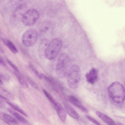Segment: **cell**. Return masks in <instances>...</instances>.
<instances>
[{
  "label": "cell",
  "mask_w": 125,
  "mask_h": 125,
  "mask_svg": "<svg viewBox=\"0 0 125 125\" xmlns=\"http://www.w3.org/2000/svg\"><path fill=\"white\" fill-rule=\"evenodd\" d=\"M108 95L114 102L122 103L125 99V90L123 86L118 81L113 82L108 88Z\"/></svg>",
  "instance_id": "cell-1"
},
{
  "label": "cell",
  "mask_w": 125,
  "mask_h": 125,
  "mask_svg": "<svg viewBox=\"0 0 125 125\" xmlns=\"http://www.w3.org/2000/svg\"><path fill=\"white\" fill-rule=\"evenodd\" d=\"M70 60L68 54L66 53H61L59 56L56 66V70L58 76L61 78L67 76L71 66Z\"/></svg>",
  "instance_id": "cell-2"
},
{
  "label": "cell",
  "mask_w": 125,
  "mask_h": 125,
  "mask_svg": "<svg viewBox=\"0 0 125 125\" xmlns=\"http://www.w3.org/2000/svg\"><path fill=\"white\" fill-rule=\"evenodd\" d=\"M68 83L72 89L77 88L80 83L81 72L78 66L74 64L71 66L67 75Z\"/></svg>",
  "instance_id": "cell-3"
},
{
  "label": "cell",
  "mask_w": 125,
  "mask_h": 125,
  "mask_svg": "<svg viewBox=\"0 0 125 125\" xmlns=\"http://www.w3.org/2000/svg\"><path fill=\"white\" fill-rule=\"evenodd\" d=\"M63 44L62 41L59 38H55L49 42L45 51V55L48 59H54L58 54Z\"/></svg>",
  "instance_id": "cell-4"
},
{
  "label": "cell",
  "mask_w": 125,
  "mask_h": 125,
  "mask_svg": "<svg viewBox=\"0 0 125 125\" xmlns=\"http://www.w3.org/2000/svg\"><path fill=\"white\" fill-rule=\"evenodd\" d=\"M39 13L35 9H31L25 12L22 18L23 23L25 26H31L34 25L38 21Z\"/></svg>",
  "instance_id": "cell-5"
},
{
  "label": "cell",
  "mask_w": 125,
  "mask_h": 125,
  "mask_svg": "<svg viewBox=\"0 0 125 125\" xmlns=\"http://www.w3.org/2000/svg\"><path fill=\"white\" fill-rule=\"evenodd\" d=\"M38 37L36 30L34 28L27 30L23 34L22 38L23 44L26 46L30 47L36 42Z\"/></svg>",
  "instance_id": "cell-6"
},
{
  "label": "cell",
  "mask_w": 125,
  "mask_h": 125,
  "mask_svg": "<svg viewBox=\"0 0 125 125\" xmlns=\"http://www.w3.org/2000/svg\"><path fill=\"white\" fill-rule=\"evenodd\" d=\"M86 78L88 83L93 84L96 81L98 77V72L94 68L91 69L85 75Z\"/></svg>",
  "instance_id": "cell-7"
},
{
  "label": "cell",
  "mask_w": 125,
  "mask_h": 125,
  "mask_svg": "<svg viewBox=\"0 0 125 125\" xmlns=\"http://www.w3.org/2000/svg\"><path fill=\"white\" fill-rule=\"evenodd\" d=\"M52 26V23L49 21H45L41 23L39 26V30L41 35H46L51 31Z\"/></svg>",
  "instance_id": "cell-8"
},
{
  "label": "cell",
  "mask_w": 125,
  "mask_h": 125,
  "mask_svg": "<svg viewBox=\"0 0 125 125\" xmlns=\"http://www.w3.org/2000/svg\"><path fill=\"white\" fill-rule=\"evenodd\" d=\"M0 118L2 120L9 125H19L16 119L6 113L0 112Z\"/></svg>",
  "instance_id": "cell-9"
},
{
  "label": "cell",
  "mask_w": 125,
  "mask_h": 125,
  "mask_svg": "<svg viewBox=\"0 0 125 125\" xmlns=\"http://www.w3.org/2000/svg\"><path fill=\"white\" fill-rule=\"evenodd\" d=\"M54 106L61 120L63 122H65L67 118V114L63 107L60 103L57 102Z\"/></svg>",
  "instance_id": "cell-10"
},
{
  "label": "cell",
  "mask_w": 125,
  "mask_h": 125,
  "mask_svg": "<svg viewBox=\"0 0 125 125\" xmlns=\"http://www.w3.org/2000/svg\"><path fill=\"white\" fill-rule=\"evenodd\" d=\"M96 115L101 119L109 125L115 124L114 121L107 115L98 111L95 112Z\"/></svg>",
  "instance_id": "cell-11"
},
{
  "label": "cell",
  "mask_w": 125,
  "mask_h": 125,
  "mask_svg": "<svg viewBox=\"0 0 125 125\" xmlns=\"http://www.w3.org/2000/svg\"><path fill=\"white\" fill-rule=\"evenodd\" d=\"M7 111L21 122L25 124L28 123V121L23 116L12 109L7 108Z\"/></svg>",
  "instance_id": "cell-12"
},
{
  "label": "cell",
  "mask_w": 125,
  "mask_h": 125,
  "mask_svg": "<svg viewBox=\"0 0 125 125\" xmlns=\"http://www.w3.org/2000/svg\"><path fill=\"white\" fill-rule=\"evenodd\" d=\"M65 108L67 112L70 116L76 119H79V114L71 106L66 104L65 105Z\"/></svg>",
  "instance_id": "cell-13"
},
{
  "label": "cell",
  "mask_w": 125,
  "mask_h": 125,
  "mask_svg": "<svg viewBox=\"0 0 125 125\" xmlns=\"http://www.w3.org/2000/svg\"><path fill=\"white\" fill-rule=\"evenodd\" d=\"M2 41L5 45L13 53L16 54L18 53V51L16 47L11 41L5 39H2Z\"/></svg>",
  "instance_id": "cell-14"
},
{
  "label": "cell",
  "mask_w": 125,
  "mask_h": 125,
  "mask_svg": "<svg viewBox=\"0 0 125 125\" xmlns=\"http://www.w3.org/2000/svg\"><path fill=\"white\" fill-rule=\"evenodd\" d=\"M14 73L20 83L21 85L24 88H27L28 87V84L23 77L20 74V73L14 72Z\"/></svg>",
  "instance_id": "cell-15"
},
{
  "label": "cell",
  "mask_w": 125,
  "mask_h": 125,
  "mask_svg": "<svg viewBox=\"0 0 125 125\" xmlns=\"http://www.w3.org/2000/svg\"><path fill=\"white\" fill-rule=\"evenodd\" d=\"M6 102L10 107L14 110L18 111L24 116H27L28 115L26 113L17 106L8 101H6Z\"/></svg>",
  "instance_id": "cell-16"
},
{
  "label": "cell",
  "mask_w": 125,
  "mask_h": 125,
  "mask_svg": "<svg viewBox=\"0 0 125 125\" xmlns=\"http://www.w3.org/2000/svg\"><path fill=\"white\" fill-rule=\"evenodd\" d=\"M69 99L70 102L77 108L82 105L81 102L73 96H69Z\"/></svg>",
  "instance_id": "cell-17"
},
{
  "label": "cell",
  "mask_w": 125,
  "mask_h": 125,
  "mask_svg": "<svg viewBox=\"0 0 125 125\" xmlns=\"http://www.w3.org/2000/svg\"><path fill=\"white\" fill-rule=\"evenodd\" d=\"M43 92L45 95L49 100L50 102L54 106L57 102L52 95L45 89H43Z\"/></svg>",
  "instance_id": "cell-18"
},
{
  "label": "cell",
  "mask_w": 125,
  "mask_h": 125,
  "mask_svg": "<svg viewBox=\"0 0 125 125\" xmlns=\"http://www.w3.org/2000/svg\"><path fill=\"white\" fill-rule=\"evenodd\" d=\"M0 92L2 94L9 98L13 100L15 99V98L10 93L6 90L2 88H0Z\"/></svg>",
  "instance_id": "cell-19"
},
{
  "label": "cell",
  "mask_w": 125,
  "mask_h": 125,
  "mask_svg": "<svg viewBox=\"0 0 125 125\" xmlns=\"http://www.w3.org/2000/svg\"><path fill=\"white\" fill-rule=\"evenodd\" d=\"M29 66L32 71L40 79H42L41 74L39 73L31 63H30Z\"/></svg>",
  "instance_id": "cell-20"
},
{
  "label": "cell",
  "mask_w": 125,
  "mask_h": 125,
  "mask_svg": "<svg viewBox=\"0 0 125 125\" xmlns=\"http://www.w3.org/2000/svg\"><path fill=\"white\" fill-rule=\"evenodd\" d=\"M85 116L87 119L94 124L96 125H102L97 120L89 116L86 115Z\"/></svg>",
  "instance_id": "cell-21"
},
{
  "label": "cell",
  "mask_w": 125,
  "mask_h": 125,
  "mask_svg": "<svg viewBox=\"0 0 125 125\" xmlns=\"http://www.w3.org/2000/svg\"><path fill=\"white\" fill-rule=\"evenodd\" d=\"M26 80L28 83L33 88L36 89H38V87L31 79L29 77H27Z\"/></svg>",
  "instance_id": "cell-22"
},
{
  "label": "cell",
  "mask_w": 125,
  "mask_h": 125,
  "mask_svg": "<svg viewBox=\"0 0 125 125\" xmlns=\"http://www.w3.org/2000/svg\"><path fill=\"white\" fill-rule=\"evenodd\" d=\"M7 62L10 66L14 70L15 72L20 73L19 70L16 65L9 60H7Z\"/></svg>",
  "instance_id": "cell-23"
},
{
  "label": "cell",
  "mask_w": 125,
  "mask_h": 125,
  "mask_svg": "<svg viewBox=\"0 0 125 125\" xmlns=\"http://www.w3.org/2000/svg\"><path fill=\"white\" fill-rule=\"evenodd\" d=\"M0 79L6 81H8L9 80V78L8 77L4 74H0Z\"/></svg>",
  "instance_id": "cell-24"
},
{
  "label": "cell",
  "mask_w": 125,
  "mask_h": 125,
  "mask_svg": "<svg viewBox=\"0 0 125 125\" xmlns=\"http://www.w3.org/2000/svg\"><path fill=\"white\" fill-rule=\"evenodd\" d=\"M0 63L2 66H5L6 64L3 59L0 57Z\"/></svg>",
  "instance_id": "cell-25"
},
{
  "label": "cell",
  "mask_w": 125,
  "mask_h": 125,
  "mask_svg": "<svg viewBox=\"0 0 125 125\" xmlns=\"http://www.w3.org/2000/svg\"><path fill=\"white\" fill-rule=\"evenodd\" d=\"M0 97L1 98H2V99L5 100H6L8 101L9 100V99L7 98L6 97H5L2 95H1V94L0 95Z\"/></svg>",
  "instance_id": "cell-26"
},
{
  "label": "cell",
  "mask_w": 125,
  "mask_h": 125,
  "mask_svg": "<svg viewBox=\"0 0 125 125\" xmlns=\"http://www.w3.org/2000/svg\"><path fill=\"white\" fill-rule=\"evenodd\" d=\"M3 84V83L2 80H1V79H0V85H2Z\"/></svg>",
  "instance_id": "cell-27"
},
{
  "label": "cell",
  "mask_w": 125,
  "mask_h": 125,
  "mask_svg": "<svg viewBox=\"0 0 125 125\" xmlns=\"http://www.w3.org/2000/svg\"><path fill=\"white\" fill-rule=\"evenodd\" d=\"M116 125L115 123L114 124H113V125Z\"/></svg>",
  "instance_id": "cell-28"
},
{
  "label": "cell",
  "mask_w": 125,
  "mask_h": 125,
  "mask_svg": "<svg viewBox=\"0 0 125 125\" xmlns=\"http://www.w3.org/2000/svg\"></svg>",
  "instance_id": "cell-29"
}]
</instances>
